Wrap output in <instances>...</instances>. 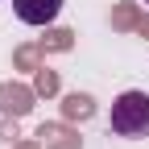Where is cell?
Listing matches in <instances>:
<instances>
[{"instance_id": "1", "label": "cell", "mask_w": 149, "mask_h": 149, "mask_svg": "<svg viewBox=\"0 0 149 149\" xmlns=\"http://www.w3.org/2000/svg\"><path fill=\"white\" fill-rule=\"evenodd\" d=\"M108 128L116 137H149V95L145 91H124V95H116V104H112V116H108Z\"/></svg>"}, {"instance_id": "2", "label": "cell", "mask_w": 149, "mask_h": 149, "mask_svg": "<svg viewBox=\"0 0 149 149\" xmlns=\"http://www.w3.org/2000/svg\"><path fill=\"white\" fill-rule=\"evenodd\" d=\"M13 13L25 25H50L62 13V0H13Z\"/></svg>"}, {"instance_id": "3", "label": "cell", "mask_w": 149, "mask_h": 149, "mask_svg": "<svg viewBox=\"0 0 149 149\" xmlns=\"http://www.w3.org/2000/svg\"><path fill=\"white\" fill-rule=\"evenodd\" d=\"M29 100H33V95H29L25 87H0V108H4V112H17V116H21V112L33 108Z\"/></svg>"}, {"instance_id": "4", "label": "cell", "mask_w": 149, "mask_h": 149, "mask_svg": "<svg viewBox=\"0 0 149 149\" xmlns=\"http://www.w3.org/2000/svg\"><path fill=\"white\" fill-rule=\"evenodd\" d=\"M66 116H91V100L87 95H70L66 100Z\"/></svg>"}, {"instance_id": "5", "label": "cell", "mask_w": 149, "mask_h": 149, "mask_svg": "<svg viewBox=\"0 0 149 149\" xmlns=\"http://www.w3.org/2000/svg\"><path fill=\"white\" fill-rule=\"evenodd\" d=\"M145 4H149V0H145Z\"/></svg>"}]
</instances>
